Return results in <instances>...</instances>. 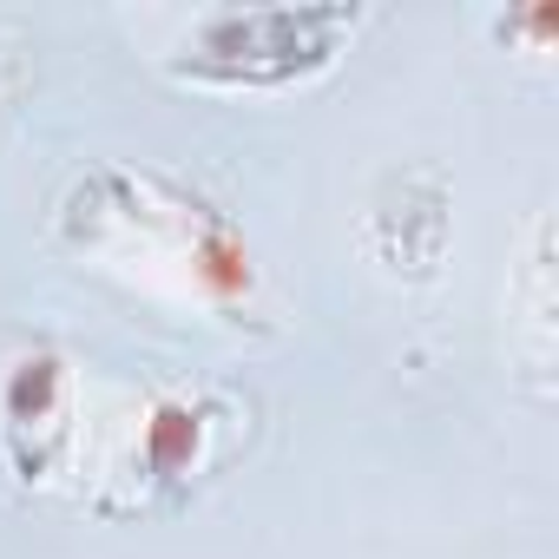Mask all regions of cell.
Returning <instances> with one entry per match:
<instances>
[{
  "label": "cell",
  "instance_id": "1",
  "mask_svg": "<svg viewBox=\"0 0 559 559\" xmlns=\"http://www.w3.org/2000/svg\"><path fill=\"white\" fill-rule=\"evenodd\" d=\"M362 27V8L349 0H317V8H211L191 21L178 53L165 60L191 86L224 93H270L323 73L343 40Z\"/></svg>",
  "mask_w": 559,
  "mask_h": 559
},
{
  "label": "cell",
  "instance_id": "2",
  "mask_svg": "<svg viewBox=\"0 0 559 559\" xmlns=\"http://www.w3.org/2000/svg\"><path fill=\"white\" fill-rule=\"evenodd\" d=\"M60 408H67V369L60 356H21L8 389H0V421H8V448H27V480L47 467L53 441H60Z\"/></svg>",
  "mask_w": 559,
  "mask_h": 559
},
{
  "label": "cell",
  "instance_id": "3",
  "mask_svg": "<svg viewBox=\"0 0 559 559\" xmlns=\"http://www.w3.org/2000/svg\"><path fill=\"white\" fill-rule=\"evenodd\" d=\"M204 428H211V408L191 402V395H165L152 415H145V480H178L198 467L204 454Z\"/></svg>",
  "mask_w": 559,
  "mask_h": 559
},
{
  "label": "cell",
  "instance_id": "4",
  "mask_svg": "<svg viewBox=\"0 0 559 559\" xmlns=\"http://www.w3.org/2000/svg\"><path fill=\"white\" fill-rule=\"evenodd\" d=\"M21 86H27V60L21 53H0V119H8V106L21 99Z\"/></svg>",
  "mask_w": 559,
  "mask_h": 559
}]
</instances>
